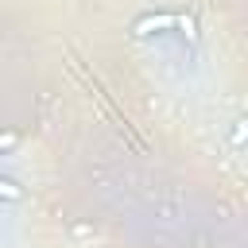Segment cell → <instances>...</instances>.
Returning <instances> with one entry per match:
<instances>
[{"label": "cell", "instance_id": "6da1fadb", "mask_svg": "<svg viewBox=\"0 0 248 248\" xmlns=\"http://www.w3.org/2000/svg\"><path fill=\"white\" fill-rule=\"evenodd\" d=\"M170 27H178V16L174 12H159V16H140L136 19V35L143 39V35H163V31H170Z\"/></svg>", "mask_w": 248, "mask_h": 248}, {"label": "cell", "instance_id": "7a4b0ae2", "mask_svg": "<svg viewBox=\"0 0 248 248\" xmlns=\"http://www.w3.org/2000/svg\"><path fill=\"white\" fill-rule=\"evenodd\" d=\"M229 147L232 151H248V116H236L229 124Z\"/></svg>", "mask_w": 248, "mask_h": 248}, {"label": "cell", "instance_id": "3957f363", "mask_svg": "<svg viewBox=\"0 0 248 248\" xmlns=\"http://www.w3.org/2000/svg\"><path fill=\"white\" fill-rule=\"evenodd\" d=\"M190 46H198V23H194V16H186V12H178V27H174Z\"/></svg>", "mask_w": 248, "mask_h": 248}, {"label": "cell", "instance_id": "277c9868", "mask_svg": "<svg viewBox=\"0 0 248 248\" xmlns=\"http://www.w3.org/2000/svg\"><path fill=\"white\" fill-rule=\"evenodd\" d=\"M4 198H8V202L19 198V182H16V178H4Z\"/></svg>", "mask_w": 248, "mask_h": 248}]
</instances>
